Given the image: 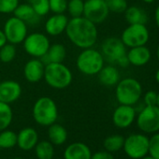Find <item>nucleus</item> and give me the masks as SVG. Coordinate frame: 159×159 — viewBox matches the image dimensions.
<instances>
[{"label": "nucleus", "instance_id": "obj_27", "mask_svg": "<svg viewBox=\"0 0 159 159\" xmlns=\"http://www.w3.org/2000/svg\"><path fill=\"white\" fill-rule=\"evenodd\" d=\"M17 145V134L7 128L0 131V148L8 150L12 149Z\"/></svg>", "mask_w": 159, "mask_h": 159}, {"label": "nucleus", "instance_id": "obj_42", "mask_svg": "<svg viewBox=\"0 0 159 159\" xmlns=\"http://www.w3.org/2000/svg\"><path fill=\"white\" fill-rule=\"evenodd\" d=\"M156 58H157V60L159 62V44H158L157 49H156Z\"/></svg>", "mask_w": 159, "mask_h": 159}, {"label": "nucleus", "instance_id": "obj_23", "mask_svg": "<svg viewBox=\"0 0 159 159\" xmlns=\"http://www.w3.org/2000/svg\"><path fill=\"white\" fill-rule=\"evenodd\" d=\"M13 15L26 24H36L39 18L29 3L19 4L13 11Z\"/></svg>", "mask_w": 159, "mask_h": 159}, {"label": "nucleus", "instance_id": "obj_11", "mask_svg": "<svg viewBox=\"0 0 159 159\" xmlns=\"http://www.w3.org/2000/svg\"><path fill=\"white\" fill-rule=\"evenodd\" d=\"M3 32L9 43L14 45L21 44L28 35L27 24L13 15L5 22Z\"/></svg>", "mask_w": 159, "mask_h": 159}, {"label": "nucleus", "instance_id": "obj_25", "mask_svg": "<svg viewBox=\"0 0 159 159\" xmlns=\"http://www.w3.org/2000/svg\"><path fill=\"white\" fill-rule=\"evenodd\" d=\"M35 154L38 159H53L54 158V145L49 140L39 141L34 148Z\"/></svg>", "mask_w": 159, "mask_h": 159}, {"label": "nucleus", "instance_id": "obj_47", "mask_svg": "<svg viewBox=\"0 0 159 159\" xmlns=\"http://www.w3.org/2000/svg\"><path fill=\"white\" fill-rule=\"evenodd\" d=\"M0 159H2V158H0Z\"/></svg>", "mask_w": 159, "mask_h": 159}, {"label": "nucleus", "instance_id": "obj_38", "mask_svg": "<svg viewBox=\"0 0 159 159\" xmlns=\"http://www.w3.org/2000/svg\"><path fill=\"white\" fill-rule=\"evenodd\" d=\"M7 42H8V41H7V39H6V37H5V34H4L3 30L0 29V48L3 47Z\"/></svg>", "mask_w": 159, "mask_h": 159}, {"label": "nucleus", "instance_id": "obj_3", "mask_svg": "<svg viewBox=\"0 0 159 159\" xmlns=\"http://www.w3.org/2000/svg\"><path fill=\"white\" fill-rule=\"evenodd\" d=\"M105 66V59L101 52L94 47L83 49L76 59L78 70L85 76H95Z\"/></svg>", "mask_w": 159, "mask_h": 159}, {"label": "nucleus", "instance_id": "obj_8", "mask_svg": "<svg viewBox=\"0 0 159 159\" xmlns=\"http://www.w3.org/2000/svg\"><path fill=\"white\" fill-rule=\"evenodd\" d=\"M139 129L143 133L153 134L159 131V108L157 106H145L136 116Z\"/></svg>", "mask_w": 159, "mask_h": 159}, {"label": "nucleus", "instance_id": "obj_37", "mask_svg": "<svg viewBox=\"0 0 159 159\" xmlns=\"http://www.w3.org/2000/svg\"><path fill=\"white\" fill-rule=\"evenodd\" d=\"M91 159H114L112 152L108 151H98L95 153H92Z\"/></svg>", "mask_w": 159, "mask_h": 159}, {"label": "nucleus", "instance_id": "obj_16", "mask_svg": "<svg viewBox=\"0 0 159 159\" xmlns=\"http://www.w3.org/2000/svg\"><path fill=\"white\" fill-rule=\"evenodd\" d=\"M68 18L65 13L61 14H52L50 16L45 25L44 29L49 36L57 37L65 33L66 28L68 24Z\"/></svg>", "mask_w": 159, "mask_h": 159}, {"label": "nucleus", "instance_id": "obj_28", "mask_svg": "<svg viewBox=\"0 0 159 159\" xmlns=\"http://www.w3.org/2000/svg\"><path fill=\"white\" fill-rule=\"evenodd\" d=\"M125 138L121 135L115 134L107 137L103 141V146L106 151L110 152H115L123 149Z\"/></svg>", "mask_w": 159, "mask_h": 159}, {"label": "nucleus", "instance_id": "obj_41", "mask_svg": "<svg viewBox=\"0 0 159 159\" xmlns=\"http://www.w3.org/2000/svg\"><path fill=\"white\" fill-rule=\"evenodd\" d=\"M142 1L144 3H147V4H152V3H153L155 1V0H142Z\"/></svg>", "mask_w": 159, "mask_h": 159}, {"label": "nucleus", "instance_id": "obj_4", "mask_svg": "<svg viewBox=\"0 0 159 159\" xmlns=\"http://www.w3.org/2000/svg\"><path fill=\"white\" fill-rule=\"evenodd\" d=\"M142 96V86L134 78H125L120 80L115 85V98L119 104L136 105Z\"/></svg>", "mask_w": 159, "mask_h": 159}, {"label": "nucleus", "instance_id": "obj_15", "mask_svg": "<svg viewBox=\"0 0 159 159\" xmlns=\"http://www.w3.org/2000/svg\"><path fill=\"white\" fill-rule=\"evenodd\" d=\"M45 64L40 58H32L28 60L24 66L25 79L30 84H37L44 77Z\"/></svg>", "mask_w": 159, "mask_h": 159}, {"label": "nucleus", "instance_id": "obj_33", "mask_svg": "<svg viewBox=\"0 0 159 159\" xmlns=\"http://www.w3.org/2000/svg\"><path fill=\"white\" fill-rule=\"evenodd\" d=\"M148 154L154 159H159V132L153 133V135L149 139Z\"/></svg>", "mask_w": 159, "mask_h": 159}, {"label": "nucleus", "instance_id": "obj_5", "mask_svg": "<svg viewBox=\"0 0 159 159\" xmlns=\"http://www.w3.org/2000/svg\"><path fill=\"white\" fill-rule=\"evenodd\" d=\"M32 114L38 125L48 127L56 123L58 119V108L52 98L41 97L34 103Z\"/></svg>", "mask_w": 159, "mask_h": 159}, {"label": "nucleus", "instance_id": "obj_26", "mask_svg": "<svg viewBox=\"0 0 159 159\" xmlns=\"http://www.w3.org/2000/svg\"><path fill=\"white\" fill-rule=\"evenodd\" d=\"M13 120V111L10 104L0 101V131L10 127Z\"/></svg>", "mask_w": 159, "mask_h": 159}, {"label": "nucleus", "instance_id": "obj_14", "mask_svg": "<svg viewBox=\"0 0 159 159\" xmlns=\"http://www.w3.org/2000/svg\"><path fill=\"white\" fill-rule=\"evenodd\" d=\"M22 95L21 84L13 80H6L0 83V101L11 104L17 101Z\"/></svg>", "mask_w": 159, "mask_h": 159}, {"label": "nucleus", "instance_id": "obj_9", "mask_svg": "<svg viewBox=\"0 0 159 159\" xmlns=\"http://www.w3.org/2000/svg\"><path fill=\"white\" fill-rule=\"evenodd\" d=\"M25 52L32 58H41L47 52L51 42L49 38L39 32H34L26 36L23 41Z\"/></svg>", "mask_w": 159, "mask_h": 159}, {"label": "nucleus", "instance_id": "obj_18", "mask_svg": "<svg viewBox=\"0 0 159 159\" xmlns=\"http://www.w3.org/2000/svg\"><path fill=\"white\" fill-rule=\"evenodd\" d=\"M126 56L129 65L134 66H143L150 62L152 58V52L145 45L138 46L129 48V51L126 52Z\"/></svg>", "mask_w": 159, "mask_h": 159}, {"label": "nucleus", "instance_id": "obj_7", "mask_svg": "<svg viewBox=\"0 0 159 159\" xmlns=\"http://www.w3.org/2000/svg\"><path fill=\"white\" fill-rule=\"evenodd\" d=\"M121 40L126 48L144 46L150 39V32L146 25H128L121 34Z\"/></svg>", "mask_w": 159, "mask_h": 159}, {"label": "nucleus", "instance_id": "obj_45", "mask_svg": "<svg viewBox=\"0 0 159 159\" xmlns=\"http://www.w3.org/2000/svg\"><path fill=\"white\" fill-rule=\"evenodd\" d=\"M12 159H24L23 157H19V156H16V157H13Z\"/></svg>", "mask_w": 159, "mask_h": 159}, {"label": "nucleus", "instance_id": "obj_39", "mask_svg": "<svg viewBox=\"0 0 159 159\" xmlns=\"http://www.w3.org/2000/svg\"><path fill=\"white\" fill-rule=\"evenodd\" d=\"M154 19H155L156 26H157V27H158V29H159V5L156 7L155 11H154Z\"/></svg>", "mask_w": 159, "mask_h": 159}, {"label": "nucleus", "instance_id": "obj_31", "mask_svg": "<svg viewBox=\"0 0 159 159\" xmlns=\"http://www.w3.org/2000/svg\"><path fill=\"white\" fill-rule=\"evenodd\" d=\"M29 4L39 17L46 16L50 12L49 0H29Z\"/></svg>", "mask_w": 159, "mask_h": 159}, {"label": "nucleus", "instance_id": "obj_43", "mask_svg": "<svg viewBox=\"0 0 159 159\" xmlns=\"http://www.w3.org/2000/svg\"><path fill=\"white\" fill-rule=\"evenodd\" d=\"M140 159H154V158H152L151 155H145V156H143V157L140 158Z\"/></svg>", "mask_w": 159, "mask_h": 159}, {"label": "nucleus", "instance_id": "obj_40", "mask_svg": "<svg viewBox=\"0 0 159 159\" xmlns=\"http://www.w3.org/2000/svg\"><path fill=\"white\" fill-rule=\"evenodd\" d=\"M155 81L157 82V84H159V68L157 69L156 73H155Z\"/></svg>", "mask_w": 159, "mask_h": 159}, {"label": "nucleus", "instance_id": "obj_36", "mask_svg": "<svg viewBox=\"0 0 159 159\" xmlns=\"http://www.w3.org/2000/svg\"><path fill=\"white\" fill-rule=\"evenodd\" d=\"M156 100H157V93L152 90L145 93L143 97V102L145 106H156Z\"/></svg>", "mask_w": 159, "mask_h": 159}, {"label": "nucleus", "instance_id": "obj_35", "mask_svg": "<svg viewBox=\"0 0 159 159\" xmlns=\"http://www.w3.org/2000/svg\"><path fill=\"white\" fill-rule=\"evenodd\" d=\"M50 11L53 14L65 13L67 9V0H49Z\"/></svg>", "mask_w": 159, "mask_h": 159}, {"label": "nucleus", "instance_id": "obj_2", "mask_svg": "<svg viewBox=\"0 0 159 159\" xmlns=\"http://www.w3.org/2000/svg\"><path fill=\"white\" fill-rule=\"evenodd\" d=\"M43 79L50 87L62 90L71 84L73 74L64 63H51L45 65Z\"/></svg>", "mask_w": 159, "mask_h": 159}, {"label": "nucleus", "instance_id": "obj_21", "mask_svg": "<svg viewBox=\"0 0 159 159\" xmlns=\"http://www.w3.org/2000/svg\"><path fill=\"white\" fill-rule=\"evenodd\" d=\"M66 56V49L61 43L51 44L47 52L40 59L42 62L47 65L51 63H63Z\"/></svg>", "mask_w": 159, "mask_h": 159}, {"label": "nucleus", "instance_id": "obj_44", "mask_svg": "<svg viewBox=\"0 0 159 159\" xmlns=\"http://www.w3.org/2000/svg\"><path fill=\"white\" fill-rule=\"evenodd\" d=\"M156 106L159 108V93H157V100H156Z\"/></svg>", "mask_w": 159, "mask_h": 159}, {"label": "nucleus", "instance_id": "obj_30", "mask_svg": "<svg viewBox=\"0 0 159 159\" xmlns=\"http://www.w3.org/2000/svg\"><path fill=\"white\" fill-rule=\"evenodd\" d=\"M84 0H69L67 1L66 11L71 18L81 17L84 15Z\"/></svg>", "mask_w": 159, "mask_h": 159}, {"label": "nucleus", "instance_id": "obj_20", "mask_svg": "<svg viewBox=\"0 0 159 159\" xmlns=\"http://www.w3.org/2000/svg\"><path fill=\"white\" fill-rule=\"evenodd\" d=\"M99 83L107 87L115 86L120 81V72L118 68L112 65L104 66L98 73Z\"/></svg>", "mask_w": 159, "mask_h": 159}, {"label": "nucleus", "instance_id": "obj_13", "mask_svg": "<svg viewBox=\"0 0 159 159\" xmlns=\"http://www.w3.org/2000/svg\"><path fill=\"white\" fill-rule=\"evenodd\" d=\"M137 111L134 106L120 104L112 113L113 125L118 128H127L136 120Z\"/></svg>", "mask_w": 159, "mask_h": 159}, {"label": "nucleus", "instance_id": "obj_34", "mask_svg": "<svg viewBox=\"0 0 159 159\" xmlns=\"http://www.w3.org/2000/svg\"><path fill=\"white\" fill-rule=\"evenodd\" d=\"M20 4V0H0V13L11 14L13 13L17 6Z\"/></svg>", "mask_w": 159, "mask_h": 159}, {"label": "nucleus", "instance_id": "obj_10", "mask_svg": "<svg viewBox=\"0 0 159 159\" xmlns=\"http://www.w3.org/2000/svg\"><path fill=\"white\" fill-rule=\"evenodd\" d=\"M123 149L128 157L132 159H140L148 154L149 138L144 134H131L125 139Z\"/></svg>", "mask_w": 159, "mask_h": 159}, {"label": "nucleus", "instance_id": "obj_1", "mask_svg": "<svg viewBox=\"0 0 159 159\" xmlns=\"http://www.w3.org/2000/svg\"><path fill=\"white\" fill-rule=\"evenodd\" d=\"M65 33L74 46L82 50L94 47L98 39L97 25L84 16L69 19Z\"/></svg>", "mask_w": 159, "mask_h": 159}, {"label": "nucleus", "instance_id": "obj_29", "mask_svg": "<svg viewBox=\"0 0 159 159\" xmlns=\"http://www.w3.org/2000/svg\"><path fill=\"white\" fill-rule=\"evenodd\" d=\"M17 54L16 45L7 42L3 47L0 48V61L4 64L12 62Z\"/></svg>", "mask_w": 159, "mask_h": 159}, {"label": "nucleus", "instance_id": "obj_6", "mask_svg": "<svg viewBox=\"0 0 159 159\" xmlns=\"http://www.w3.org/2000/svg\"><path fill=\"white\" fill-rule=\"evenodd\" d=\"M101 53L105 60L115 63L121 67H127L129 62L126 56V47L121 39L111 37L106 39L101 45Z\"/></svg>", "mask_w": 159, "mask_h": 159}, {"label": "nucleus", "instance_id": "obj_12", "mask_svg": "<svg viewBox=\"0 0 159 159\" xmlns=\"http://www.w3.org/2000/svg\"><path fill=\"white\" fill-rule=\"evenodd\" d=\"M110 14V11L105 0H85L84 17L94 23L100 25L105 22Z\"/></svg>", "mask_w": 159, "mask_h": 159}, {"label": "nucleus", "instance_id": "obj_19", "mask_svg": "<svg viewBox=\"0 0 159 159\" xmlns=\"http://www.w3.org/2000/svg\"><path fill=\"white\" fill-rule=\"evenodd\" d=\"M91 149L84 142H73L64 151V159H91Z\"/></svg>", "mask_w": 159, "mask_h": 159}, {"label": "nucleus", "instance_id": "obj_22", "mask_svg": "<svg viewBox=\"0 0 159 159\" xmlns=\"http://www.w3.org/2000/svg\"><path fill=\"white\" fill-rule=\"evenodd\" d=\"M67 130L60 124L54 123L48 126V139L54 146L63 145L67 139Z\"/></svg>", "mask_w": 159, "mask_h": 159}, {"label": "nucleus", "instance_id": "obj_46", "mask_svg": "<svg viewBox=\"0 0 159 159\" xmlns=\"http://www.w3.org/2000/svg\"><path fill=\"white\" fill-rule=\"evenodd\" d=\"M53 159H60V158H53ZM64 159V158H63Z\"/></svg>", "mask_w": 159, "mask_h": 159}, {"label": "nucleus", "instance_id": "obj_32", "mask_svg": "<svg viewBox=\"0 0 159 159\" xmlns=\"http://www.w3.org/2000/svg\"><path fill=\"white\" fill-rule=\"evenodd\" d=\"M110 12L124 13L128 7L126 0H105Z\"/></svg>", "mask_w": 159, "mask_h": 159}, {"label": "nucleus", "instance_id": "obj_24", "mask_svg": "<svg viewBox=\"0 0 159 159\" xmlns=\"http://www.w3.org/2000/svg\"><path fill=\"white\" fill-rule=\"evenodd\" d=\"M125 13V19L128 23V25L134 24H142L146 25L148 22V16L145 11L137 6H130L127 7Z\"/></svg>", "mask_w": 159, "mask_h": 159}, {"label": "nucleus", "instance_id": "obj_17", "mask_svg": "<svg viewBox=\"0 0 159 159\" xmlns=\"http://www.w3.org/2000/svg\"><path fill=\"white\" fill-rule=\"evenodd\" d=\"M39 142V133L33 127H25L17 134V146L22 151L33 150Z\"/></svg>", "mask_w": 159, "mask_h": 159}]
</instances>
